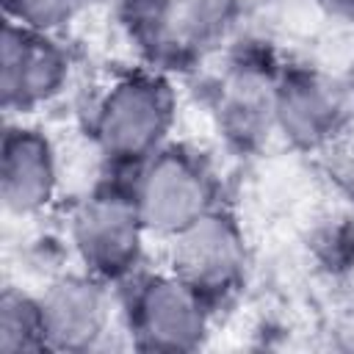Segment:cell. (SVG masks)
<instances>
[{"instance_id": "1", "label": "cell", "mask_w": 354, "mask_h": 354, "mask_svg": "<svg viewBox=\"0 0 354 354\" xmlns=\"http://www.w3.org/2000/svg\"><path fill=\"white\" fill-rule=\"evenodd\" d=\"M177 77L136 61L111 69L88 91L77 116V133L91 144L105 171L133 174L177 138Z\"/></svg>"}, {"instance_id": "2", "label": "cell", "mask_w": 354, "mask_h": 354, "mask_svg": "<svg viewBox=\"0 0 354 354\" xmlns=\"http://www.w3.org/2000/svg\"><path fill=\"white\" fill-rule=\"evenodd\" d=\"M285 58L277 39L246 28L210 58L216 66L202 83V105L224 155L257 160L277 144L274 83Z\"/></svg>"}, {"instance_id": "3", "label": "cell", "mask_w": 354, "mask_h": 354, "mask_svg": "<svg viewBox=\"0 0 354 354\" xmlns=\"http://www.w3.org/2000/svg\"><path fill=\"white\" fill-rule=\"evenodd\" d=\"M61 235L72 266L119 288L149 266L152 235L141 218L130 174L102 171L61 205Z\"/></svg>"}, {"instance_id": "4", "label": "cell", "mask_w": 354, "mask_h": 354, "mask_svg": "<svg viewBox=\"0 0 354 354\" xmlns=\"http://www.w3.org/2000/svg\"><path fill=\"white\" fill-rule=\"evenodd\" d=\"M130 183L155 243H166L230 202L216 152L191 138H171L130 174Z\"/></svg>"}, {"instance_id": "5", "label": "cell", "mask_w": 354, "mask_h": 354, "mask_svg": "<svg viewBox=\"0 0 354 354\" xmlns=\"http://www.w3.org/2000/svg\"><path fill=\"white\" fill-rule=\"evenodd\" d=\"M116 290L130 348L185 354L213 335L218 313L169 266L149 263Z\"/></svg>"}, {"instance_id": "6", "label": "cell", "mask_w": 354, "mask_h": 354, "mask_svg": "<svg viewBox=\"0 0 354 354\" xmlns=\"http://www.w3.org/2000/svg\"><path fill=\"white\" fill-rule=\"evenodd\" d=\"M163 246V266L183 277L216 313L230 310L249 288L254 243L232 202L210 210Z\"/></svg>"}, {"instance_id": "7", "label": "cell", "mask_w": 354, "mask_h": 354, "mask_svg": "<svg viewBox=\"0 0 354 354\" xmlns=\"http://www.w3.org/2000/svg\"><path fill=\"white\" fill-rule=\"evenodd\" d=\"M351 122L354 100L343 77L318 58L288 55L274 83L277 144L293 155L315 158Z\"/></svg>"}, {"instance_id": "8", "label": "cell", "mask_w": 354, "mask_h": 354, "mask_svg": "<svg viewBox=\"0 0 354 354\" xmlns=\"http://www.w3.org/2000/svg\"><path fill=\"white\" fill-rule=\"evenodd\" d=\"M77 55L69 36L41 33L3 19L0 105L6 119H36L69 97Z\"/></svg>"}, {"instance_id": "9", "label": "cell", "mask_w": 354, "mask_h": 354, "mask_svg": "<svg viewBox=\"0 0 354 354\" xmlns=\"http://www.w3.org/2000/svg\"><path fill=\"white\" fill-rule=\"evenodd\" d=\"M61 141L39 119H6L0 138V205L8 221L36 224L66 202Z\"/></svg>"}, {"instance_id": "10", "label": "cell", "mask_w": 354, "mask_h": 354, "mask_svg": "<svg viewBox=\"0 0 354 354\" xmlns=\"http://www.w3.org/2000/svg\"><path fill=\"white\" fill-rule=\"evenodd\" d=\"M47 351L88 354L127 346L122 329L119 290L94 274L66 266L39 288Z\"/></svg>"}, {"instance_id": "11", "label": "cell", "mask_w": 354, "mask_h": 354, "mask_svg": "<svg viewBox=\"0 0 354 354\" xmlns=\"http://www.w3.org/2000/svg\"><path fill=\"white\" fill-rule=\"evenodd\" d=\"M249 0H163L160 28L144 64L177 75L199 72L246 28Z\"/></svg>"}, {"instance_id": "12", "label": "cell", "mask_w": 354, "mask_h": 354, "mask_svg": "<svg viewBox=\"0 0 354 354\" xmlns=\"http://www.w3.org/2000/svg\"><path fill=\"white\" fill-rule=\"evenodd\" d=\"M301 249L310 268L329 279L354 277V207L329 196L324 188L307 205L301 218Z\"/></svg>"}, {"instance_id": "13", "label": "cell", "mask_w": 354, "mask_h": 354, "mask_svg": "<svg viewBox=\"0 0 354 354\" xmlns=\"http://www.w3.org/2000/svg\"><path fill=\"white\" fill-rule=\"evenodd\" d=\"M0 351L28 354L47 351V332L39 290L19 282H6L0 290Z\"/></svg>"}, {"instance_id": "14", "label": "cell", "mask_w": 354, "mask_h": 354, "mask_svg": "<svg viewBox=\"0 0 354 354\" xmlns=\"http://www.w3.org/2000/svg\"><path fill=\"white\" fill-rule=\"evenodd\" d=\"M94 6L97 0H3V19L30 30L69 36Z\"/></svg>"}, {"instance_id": "15", "label": "cell", "mask_w": 354, "mask_h": 354, "mask_svg": "<svg viewBox=\"0 0 354 354\" xmlns=\"http://www.w3.org/2000/svg\"><path fill=\"white\" fill-rule=\"evenodd\" d=\"M97 6H105L108 19L133 47L136 61H147L160 28L163 0H97Z\"/></svg>"}, {"instance_id": "16", "label": "cell", "mask_w": 354, "mask_h": 354, "mask_svg": "<svg viewBox=\"0 0 354 354\" xmlns=\"http://www.w3.org/2000/svg\"><path fill=\"white\" fill-rule=\"evenodd\" d=\"M321 188L354 207V122L346 124L315 158H310Z\"/></svg>"}, {"instance_id": "17", "label": "cell", "mask_w": 354, "mask_h": 354, "mask_svg": "<svg viewBox=\"0 0 354 354\" xmlns=\"http://www.w3.org/2000/svg\"><path fill=\"white\" fill-rule=\"evenodd\" d=\"M326 28H354V0H301Z\"/></svg>"}, {"instance_id": "18", "label": "cell", "mask_w": 354, "mask_h": 354, "mask_svg": "<svg viewBox=\"0 0 354 354\" xmlns=\"http://www.w3.org/2000/svg\"><path fill=\"white\" fill-rule=\"evenodd\" d=\"M346 39H348V47L343 50V55H340L337 66H332V72H337L343 77V83H346V88H348V94L354 100V28H348Z\"/></svg>"}]
</instances>
